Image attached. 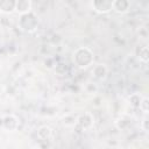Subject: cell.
Returning <instances> with one entry per match:
<instances>
[{
	"instance_id": "cell-5",
	"label": "cell",
	"mask_w": 149,
	"mask_h": 149,
	"mask_svg": "<svg viewBox=\"0 0 149 149\" xmlns=\"http://www.w3.org/2000/svg\"><path fill=\"white\" fill-rule=\"evenodd\" d=\"M91 7L99 14H107L113 10V1L111 0H94L91 2Z\"/></svg>"
},
{
	"instance_id": "cell-15",
	"label": "cell",
	"mask_w": 149,
	"mask_h": 149,
	"mask_svg": "<svg viewBox=\"0 0 149 149\" xmlns=\"http://www.w3.org/2000/svg\"><path fill=\"white\" fill-rule=\"evenodd\" d=\"M54 69H55V72L59 76L65 74V72H66V65H64V64H56V66Z\"/></svg>"
},
{
	"instance_id": "cell-16",
	"label": "cell",
	"mask_w": 149,
	"mask_h": 149,
	"mask_svg": "<svg viewBox=\"0 0 149 149\" xmlns=\"http://www.w3.org/2000/svg\"><path fill=\"white\" fill-rule=\"evenodd\" d=\"M43 64H44V66L48 68V69H52V68L56 66L55 61H54V58H51V57H47V58L43 61Z\"/></svg>"
},
{
	"instance_id": "cell-12",
	"label": "cell",
	"mask_w": 149,
	"mask_h": 149,
	"mask_svg": "<svg viewBox=\"0 0 149 149\" xmlns=\"http://www.w3.org/2000/svg\"><path fill=\"white\" fill-rule=\"evenodd\" d=\"M127 100H128V104H129L132 107L139 108V107H140V102H141V100H142V95L139 94V93H133V94H130V95L128 97Z\"/></svg>"
},
{
	"instance_id": "cell-9",
	"label": "cell",
	"mask_w": 149,
	"mask_h": 149,
	"mask_svg": "<svg viewBox=\"0 0 149 149\" xmlns=\"http://www.w3.org/2000/svg\"><path fill=\"white\" fill-rule=\"evenodd\" d=\"M130 8V1L128 0H114L113 1V10L119 14H125Z\"/></svg>"
},
{
	"instance_id": "cell-8",
	"label": "cell",
	"mask_w": 149,
	"mask_h": 149,
	"mask_svg": "<svg viewBox=\"0 0 149 149\" xmlns=\"http://www.w3.org/2000/svg\"><path fill=\"white\" fill-rule=\"evenodd\" d=\"M36 135L41 142L50 141V139L52 137V128L49 126H41V127H38Z\"/></svg>"
},
{
	"instance_id": "cell-7",
	"label": "cell",
	"mask_w": 149,
	"mask_h": 149,
	"mask_svg": "<svg viewBox=\"0 0 149 149\" xmlns=\"http://www.w3.org/2000/svg\"><path fill=\"white\" fill-rule=\"evenodd\" d=\"M33 10V2L30 0H17L15 2V12L20 15L29 13Z\"/></svg>"
},
{
	"instance_id": "cell-1",
	"label": "cell",
	"mask_w": 149,
	"mask_h": 149,
	"mask_svg": "<svg viewBox=\"0 0 149 149\" xmlns=\"http://www.w3.org/2000/svg\"><path fill=\"white\" fill-rule=\"evenodd\" d=\"M94 62V54L88 47H79L73 51V63L79 69H87Z\"/></svg>"
},
{
	"instance_id": "cell-17",
	"label": "cell",
	"mask_w": 149,
	"mask_h": 149,
	"mask_svg": "<svg viewBox=\"0 0 149 149\" xmlns=\"http://www.w3.org/2000/svg\"><path fill=\"white\" fill-rule=\"evenodd\" d=\"M148 123H149L148 119H143V120H142V122H141V128H142L143 132H148V130H149V126H148Z\"/></svg>"
},
{
	"instance_id": "cell-10",
	"label": "cell",
	"mask_w": 149,
	"mask_h": 149,
	"mask_svg": "<svg viewBox=\"0 0 149 149\" xmlns=\"http://www.w3.org/2000/svg\"><path fill=\"white\" fill-rule=\"evenodd\" d=\"M15 0H1L0 1V12L3 14H12L15 12Z\"/></svg>"
},
{
	"instance_id": "cell-14",
	"label": "cell",
	"mask_w": 149,
	"mask_h": 149,
	"mask_svg": "<svg viewBox=\"0 0 149 149\" xmlns=\"http://www.w3.org/2000/svg\"><path fill=\"white\" fill-rule=\"evenodd\" d=\"M144 114L149 113V98L148 97H142V100L140 102V107H139Z\"/></svg>"
},
{
	"instance_id": "cell-4",
	"label": "cell",
	"mask_w": 149,
	"mask_h": 149,
	"mask_svg": "<svg viewBox=\"0 0 149 149\" xmlns=\"http://www.w3.org/2000/svg\"><path fill=\"white\" fill-rule=\"evenodd\" d=\"M1 126L5 130L8 132H14L19 128L20 126V120L16 115L14 114H5L1 118Z\"/></svg>"
},
{
	"instance_id": "cell-6",
	"label": "cell",
	"mask_w": 149,
	"mask_h": 149,
	"mask_svg": "<svg viewBox=\"0 0 149 149\" xmlns=\"http://www.w3.org/2000/svg\"><path fill=\"white\" fill-rule=\"evenodd\" d=\"M92 74L98 80H105L106 77H107V74H108V68H107V65L106 64H102V63L95 64L93 66Z\"/></svg>"
},
{
	"instance_id": "cell-3",
	"label": "cell",
	"mask_w": 149,
	"mask_h": 149,
	"mask_svg": "<svg viewBox=\"0 0 149 149\" xmlns=\"http://www.w3.org/2000/svg\"><path fill=\"white\" fill-rule=\"evenodd\" d=\"M76 123H77L78 127L81 128L83 130H90V129L94 126V116H93V114L90 113V112L80 113V114L76 118Z\"/></svg>"
},
{
	"instance_id": "cell-2",
	"label": "cell",
	"mask_w": 149,
	"mask_h": 149,
	"mask_svg": "<svg viewBox=\"0 0 149 149\" xmlns=\"http://www.w3.org/2000/svg\"><path fill=\"white\" fill-rule=\"evenodd\" d=\"M19 28L24 33H34L38 27V17L31 10L19 16Z\"/></svg>"
},
{
	"instance_id": "cell-11",
	"label": "cell",
	"mask_w": 149,
	"mask_h": 149,
	"mask_svg": "<svg viewBox=\"0 0 149 149\" xmlns=\"http://www.w3.org/2000/svg\"><path fill=\"white\" fill-rule=\"evenodd\" d=\"M136 57L139 58L140 62L147 64L149 62V49L147 45H142L136 49Z\"/></svg>"
},
{
	"instance_id": "cell-13",
	"label": "cell",
	"mask_w": 149,
	"mask_h": 149,
	"mask_svg": "<svg viewBox=\"0 0 149 149\" xmlns=\"http://www.w3.org/2000/svg\"><path fill=\"white\" fill-rule=\"evenodd\" d=\"M130 123H132V120H130L129 118H126V116H121V118H119V119L115 121L116 127H118L119 129H121V130L127 129V128L130 126Z\"/></svg>"
}]
</instances>
